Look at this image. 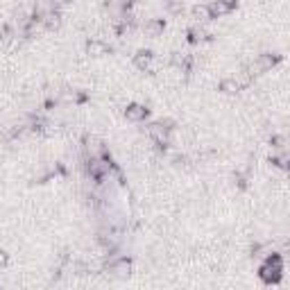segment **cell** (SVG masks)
Returning <instances> with one entry per match:
<instances>
[{"mask_svg":"<svg viewBox=\"0 0 290 290\" xmlns=\"http://www.w3.org/2000/svg\"><path fill=\"white\" fill-rule=\"evenodd\" d=\"M281 275H284V259H281L279 254H272L265 259V263L261 265L259 270V277L263 284L272 286V284H279Z\"/></svg>","mask_w":290,"mask_h":290,"instance_id":"cell-1","label":"cell"},{"mask_svg":"<svg viewBox=\"0 0 290 290\" xmlns=\"http://www.w3.org/2000/svg\"><path fill=\"white\" fill-rule=\"evenodd\" d=\"M107 270H109V275L118 277V279H125V277H129V272H132V261H129L127 256H118V259L109 261Z\"/></svg>","mask_w":290,"mask_h":290,"instance_id":"cell-2","label":"cell"},{"mask_svg":"<svg viewBox=\"0 0 290 290\" xmlns=\"http://www.w3.org/2000/svg\"><path fill=\"white\" fill-rule=\"evenodd\" d=\"M281 61L279 55H272V52H263V55H259L254 59V64H252L250 71L252 73H265V71H270L272 66H277Z\"/></svg>","mask_w":290,"mask_h":290,"instance_id":"cell-3","label":"cell"},{"mask_svg":"<svg viewBox=\"0 0 290 290\" xmlns=\"http://www.w3.org/2000/svg\"><path fill=\"white\" fill-rule=\"evenodd\" d=\"M236 0H213L211 5H206L209 7V16L211 18H220V16H227L229 11H234L236 9Z\"/></svg>","mask_w":290,"mask_h":290,"instance_id":"cell-4","label":"cell"},{"mask_svg":"<svg viewBox=\"0 0 290 290\" xmlns=\"http://www.w3.org/2000/svg\"><path fill=\"white\" fill-rule=\"evenodd\" d=\"M125 118H127L129 122H141L148 118V109L143 107V104H138V102H132V104H127V109H125Z\"/></svg>","mask_w":290,"mask_h":290,"instance_id":"cell-5","label":"cell"},{"mask_svg":"<svg viewBox=\"0 0 290 290\" xmlns=\"http://www.w3.org/2000/svg\"><path fill=\"white\" fill-rule=\"evenodd\" d=\"M152 61H154V55L150 50H141L134 55V66L138 68V71H150V66H152Z\"/></svg>","mask_w":290,"mask_h":290,"instance_id":"cell-6","label":"cell"},{"mask_svg":"<svg viewBox=\"0 0 290 290\" xmlns=\"http://www.w3.org/2000/svg\"><path fill=\"white\" fill-rule=\"evenodd\" d=\"M163 20L161 18H150V20H145V23H143V32H145V34L148 36H159L163 32Z\"/></svg>","mask_w":290,"mask_h":290,"instance_id":"cell-7","label":"cell"},{"mask_svg":"<svg viewBox=\"0 0 290 290\" xmlns=\"http://www.w3.org/2000/svg\"><path fill=\"white\" fill-rule=\"evenodd\" d=\"M240 87H243V84H240L238 80H234V77H227V80L220 82V91L227 93V96H231V93H238Z\"/></svg>","mask_w":290,"mask_h":290,"instance_id":"cell-8","label":"cell"},{"mask_svg":"<svg viewBox=\"0 0 290 290\" xmlns=\"http://www.w3.org/2000/svg\"><path fill=\"white\" fill-rule=\"evenodd\" d=\"M206 39H209V32L204 30V27L195 25V27H191L189 30V41L191 43H202V41H206Z\"/></svg>","mask_w":290,"mask_h":290,"instance_id":"cell-9","label":"cell"},{"mask_svg":"<svg viewBox=\"0 0 290 290\" xmlns=\"http://www.w3.org/2000/svg\"><path fill=\"white\" fill-rule=\"evenodd\" d=\"M109 50V46H107V43H104V41H96V39H93V41H89V43H87V52H89V55H104V52H107Z\"/></svg>","mask_w":290,"mask_h":290,"instance_id":"cell-10","label":"cell"},{"mask_svg":"<svg viewBox=\"0 0 290 290\" xmlns=\"http://www.w3.org/2000/svg\"><path fill=\"white\" fill-rule=\"evenodd\" d=\"M193 18L199 20V23H202V20H209L211 18V16H209V7H206V5H195L193 7Z\"/></svg>","mask_w":290,"mask_h":290,"instance_id":"cell-11","label":"cell"},{"mask_svg":"<svg viewBox=\"0 0 290 290\" xmlns=\"http://www.w3.org/2000/svg\"><path fill=\"white\" fill-rule=\"evenodd\" d=\"M270 161H272V166H277V168H281V170L288 168V157H286V150H281L279 154H275Z\"/></svg>","mask_w":290,"mask_h":290,"instance_id":"cell-12","label":"cell"},{"mask_svg":"<svg viewBox=\"0 0 290 290\" xmlns=\"http://www.w3.org/2000/svg\"><path fill=\"white\" fill-rule=\"evenodd\" d=\"M166 7H168L170 14H179V11H184V2H182V0H168V2H166Z\"/></svg>","mask_w":290,"mask_h":290,"instance_id":"cell-13","label":"cell"},{"mask_svg":"<svg viewBox=\"0 0 290 290\" xmlns=\"http://www.w3.org/2000/svg\"><path fill=\"white\" fill-rule=\"evenodd\" d=\"M284 143H286V138H284V136H272V148L284 150Z\"/></svg>","mask_w":290,"mask_h":290,"instance_id":"cell-14","label":"cell"},{"mask_svg":"<svg viewBox=\"0 0 290 290\" xmlns=\"http://www.w3.org/2000/svg\"><path fill=\"white\" fill-rule=\"evenodd\" d=\"M5 261H7V256H5V252H0V265H2V263H5Z\"/></svg>","mask_w":290,"mask_h":290,"instance_id":"cell-15","label":"cell"}]
</instances>
